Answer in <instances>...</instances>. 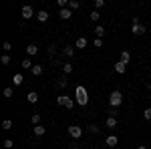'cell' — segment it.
<instances>
[{
  "instance_id": "cell-1",
  "label": "cell",
  "mask_w": 151,
  "mask_h": 149,
  "mask_svg": "<svg viewBox=\"0 0 151 149\" xmlns=\"http://www.w3.org/2000/svg\"><path fill=\"white\" fill-rule=\"evenodd\" d=\"M75 99H77V105H79V107H85V105L89 103V95H87V89H85L83 85L77 87V91H75Z\"/></svg>"
},
{
  "instance_id": "cell-2",
  "label": "cell",
  "mask_w": 151,
  "mask_h": 149,
  "mask_svg": "<svg viewBox=\"0 0 151 149\" xmlns=\"http://www.w3.org/2000/svg\"><path fill=\"white\" fill-rule=\"evenodd\" d=\"M121 103H123V95H121V91H113L111 95H109V107L117 109Z\"/></svg>"
},
{
  "instance_id": "cell-3",
  "label": "cell",
  "mask_w": 151,
  "mask_h": 149,
  "mask_svg": "<svg viewBox=\"0 0 151 149\" xmlns=\"http://www.w3.org/2000/svg\"><path fill=\"white\" fill-rule=\"evenodd\" d=\"M57 105H63L65 109H73L75 107V99L70 95H60V97H57Z\"/></svg>"
},
{
  "instance_id": "cell-4",
  "label": "cell",
  "mask_w": 151,
  "mask_h": 149,
  "mask_svg": "<svg viewBox=\"0 0 151 149\" xmlns=\"http://www.w3.org/2000/svg\"><path fill=\"white\" fill-rule=\"evenodd\" d=\"M20 16H22L24 20H30V18H35L36 14H35V10H32V6H30V4H24L22 10H20Z\"/></svg>"
},
{
  "instance_id": "cell-5",
  "label": "cell",
  "mask_w": 151,
  "mask_h": 149,
  "mask_svg": "<svg viewBox=\"0 0 151 149\" xmlns=\"http://www.w3.org/2000/svg\"><path fill=\"white\" fill-rule=\"evenodd\" d=\"M69 135H70L73 139H79V137L83 135V129H81L79 125H70V127H69Z\"/></svg>"
},
{
  "instance_id": "cell-6",
  "label": "cell",
  "mask_w": 151,
  "mask_h": 149,
  "mask_svg": "<svg viewBox=\"0 0 151 149\" xmlns=\"http://www.w3.org/2000/svg\"><path fill=\"white\" fill-rule=\"evenodd\" d=\"M131 32H133V35H145V32H147V26H145V24H135V26L131 28Z\"/></svg>"
},
{
  "instance_id": "cell-7",
  "label": "cell",
  "mask_w": 151,
  "mask_h": 149,
  "mask_svg": "<svg viewBox=\"0 0 151 149\" xmlns=\"http://www.w3.org/2000/svg\"><path fill=\"white\" fill-rule=\"evenodd\" d=\"M115 71L119 73V75H125V71H127V65H125V63H121V60H117V63H115Z\"/></svg>"
},
{
  "instance_id": "cell-8",
  "label": "cell",
  "mask_w": 151,
  "mask_h": 149,
  "mask_svg": "<svg viewBox=\"0 0 151 149\" xmlns=\"http://www.w3.org/2000/svg\"><path fill=\"white\" fill-rule=\"evenodd\" d=\"M105 125H107V129H115V127H117V117H109V115H107Z\"/></svg>"
},
{
  "instance_id": "cell-9",
  "label": "cell",
  "mask_w": 151,
  "mask_h": 149,
  "mask_svg": "<svg viewBox=\"0 0 151 149\" xmlns=\"http://www.w3.org/2000/svg\"><path fill=\"white\" fill-rule=\"evenodd\" d=\"M36 20H38V22H47V20H48V12L47 10L36 12Z\"/></svg>"
},
{
  "instance_id": "cell-10",
  "label": "cell",
  "mask_w": 151,
  "mask_h": 149,
  "mask_svg": "<svg viewBox=\"0 0 151 149\" xmlns=\"http://www.w3.org/2000/svg\"><path fill=\"white\" fill-rule=\"evenodd\" d=\"M26 55H28V57L38 55V46H36V45H28V46H26Z\"/></svg>"
},
{
  "instance_id": "cell-11",
  "label": "cell",
  "mask_w": 151,
  "mask_h": 149,
  "mask_svg": "<svg viewBox=\"0 0 151 149\" xmlns=\"http://www.w3.org/2000/svg\"><path fill=\"white\" fill-rule=\"evenodd\" d=\"M105 143H107L109 147H117V143H119V139H117L115 135H109V137L105 139Z\"/></svg>"
},
{
  "instance_id": "cell-12",
  "label": "cell",
  "mask_w": 151,
  "mask_h": 149,
  "mask_svg": "<svg viewBox=\"0 0 151 149\" xmlns=\"http://www.w3.org/2000/svg\"><path fill=\"white\" fill-rule=\"evenodd\" d=\"M119 60H121V63H125V65H129V60H131V53H129V50H123V53H121V57H119Z\"/></svg>"
},
{
  "instance_id": "cell-13",
  "label": "cell",
  "mask_w": 151,
  "mask_h": 149,
  "mask_svg": "<svg viewBox=\"0 0 151 149\" xmlns=\"http://www.w3.org/2000/svg\"><path fill=\"white\" fill-rule=\"evenodd\" d=\"M57 85L60 87V89H65V87L69 85V79H67V75H60V77H58V81H57Z\"/></svg>"
},
{
  "instance_id": "cell-14",
  "label": "cell",
  "mask_w": 151,
  "mask_h": 149,
  "mask_svg": "<svg viewBox=\"0 0 151 149\" xmlns=\"http://www.w3.org/2000/svg\"><path fill=\"white\" fill-rule=\"evenodd\" d=\"M63 55L67 58H70L73 55H75V46H63Z\"/></svg>"
},
{
  "instance_id": "cell-15",
  "label": "cell",
  "mask_w": 151,
  "mask_h": 149,
  "mask_svg": "<svg viewBox=\"0 0 151 149\" xmlns=\"http://www.w3.org/2000/svg\"><path fill=\"white\" fill-rule=\"evenodd\" d=\"M45 133H47L45 125H35V135H36V137H42Z\"/></svg>"
},
{
  "instance_id": "cell-16",
  "label": "cell",
  "mask_w": 151,
  "mask_h": 149,
  "mask_svg": "<svg viewBox=\"0 0 151 149\" xmlns=\"http://www.w3.org/2000/svg\"><path fill=\"white\" fill-rule=\"evenodd\" d=\"M70 16H73V10H70V8H63V10H60V18H63V20H69Z\"/></svg>"
},
{
  "instance_id": "cell-17",
  "label": "cell",
  "mask_w": 151,
  "mask_h": 149,
  "mask_svg": "<svg viewBox=\"0 0 151 149\" xmlns=\"http://www.w3.org/2000/svg\"><path fill=\"white\" fill-rule=\"evenodd\" d=\"M30 73H32V75H35V77H38V75H42V73H45V67H42V65H35V67H32V71H30Z\"/></svg>"
},
{
  "instance_id": "cell-18",
  "label": "cell",
  "mask_w": 151,
  "mask_h": 149,
  "mask_svg": "<svg viewBox=\"0 0 151 149\" xmlns=\"http://www.w3.org/2000/svg\"><path fill=\"white\" fill-rule=\"evenodd\" d=\"M20 67H22L24 71H32V67H35V65L30 63V58H24L22 63H20Z\"/></svg>"
},
{
  "instance_id": "cell-19",
  "label": "cell",
  "mask_w": 151,
  "mask_h": 149,
  "mask_svg": "<svg viewBox=\"0 0 151 149\" xmlns=\"http://www.w3.org/2000/svg\"><path fill=\"white\" fill-rule=\"evenodd\" d=\"M26 99H28V103H32V105L38 103V95H36L35 91H30V93H28V95H26Z\"/></svg>"
},
{
  "instance_id": "cell-20",
  "label": "cell",
  "mask_w": 151,
  "mask_h": 149,
  "mask_svg": "<svg viewBox=\"0 0 151 149\" xmlns=\"http://www.w3.org/2000/svg\"><path fill=\"white\" fill-rule=\"evenodd\" d=\"M73 71H75V67H73L70 63H63V73H65V75H70Z\"/></svg>"
},
{
  "instance_id": "cell-21",
  "label": "cell",
  "mask_w": 151,
  "mask_h": 149,
  "mask_svg": "<svg viewBox=\"0 0 151 149\" xmlns=\"http://www.w3.org/2000/svg\"><path fill=\"white\" fill-rule=\"evenodd\" d=\"M95 35H97V38H101V36H105V26H101V24H97V26H95Z\"/></svg>"
},
{
  "instance_id": "cell-22",
  "label": "cell",
  "mask_w": 151,
  "mask_h": 149,
  "mask_svg": "<svg viewBox=\"0 0 151 149\" xmlns=\"http://www.w3.org/2000/svg\"><path fill=\"white\" fill-rule=\"evenodd\" d=\"M87 45H89V42H87L85 36H79V38H77V48H85Z\"/></svg>"
},
{
  "instance_id": "cell-23",
  "label": "cell",
  "mask_w": 151,
  "mask_h": 149,
  "mask_svg": "<svg viewBox=\"0 0 151 149\" xmlns=\"http://www.w3.org/2000/svg\"><path fill=\"white\" fill-rule=\"evenodd\" d=\"M69 8L70 10H79L81 8V2L79 0H69Z\"/></svg>"
},
{
  "instance_id": "cell-24",
  "label": "cell",
  "mask_w": 151,
  "mask_h": 149,
  "mask_svg": "<svg viewBox=\"0 0 151 149\" xmlns=\"http://www.w3.org/2000/svg\"><path fill=\"white\" fill-rule=\"evenodd\" d=\"M22 75H14V79H12V85H14V87H20V85H22Z\"/></svg>"
},
{
  "instance_id": "cell-25",
  "label": "cell",
  "mask_w": 151,
  "mask_h": 149,
  "mask_svg": "<svg viewBox=\"0 0 151 149\" xmlns=\"http://www.w3.org/2000/svg\"><path fill=\"white\" fill-rule=\"evenodd\" d=\"M87 129H89V133H93V135H97V133H99V131H101V129H99V125H97V123H91V125L87 127Z\"/></svg>"
},
{
  "instance_id": "cell-26",
  "label": "cell",
  "mask_w": 151,
  "mask_h": 149,
  "mask_svg": "<svg viewBox=\"0 0 151 149\" xmlns=\"http://www.w3.org/2000/svg\"><path fill=\"white\" fill-rule=\"evenodd\" d=\"M2 147H4V149H12V147H14V141H12V139H4Z\"/></svg>"
},
{
  "instance_id": "cell-27",
  "label": "cell",
  "mask_w": 151,
  "mask_h": 149,
  "mask_svg": "<svg viewBox=\"0 0 151 149\" xmlns=\"http://www.w3.org/2000/svg\"><path fill=\"white\" fill-rule=\"evenodd\" d=\"M89 16H91V20H93V22H97V20L101 18V14H99V12H97V10H93V12H91V14H89Z\"/></svg>"
},
{
  "instance_id": "cell-28",
  "label": "cell",
  "mask_w": 151,
  "mask_h": 149,
  "mask_svg": "<svg viewBox=\"0 0 151 149\" xmlns=\"http://www.w3.org/2000/svg\"><path fill=\"white\" fill-rule=\"evenodd\" d=\"M2 129H12V121L10 119H4V121H2Z\"/></svg>"
},
{
  "instance_id": "cell-29",
  "label": "cell",
  "mask_w": 151,
  "mask_h": 149,
  "mask_svg": "<svg viewBox=\"0 0 151 149\" xmlns=\"http://www.w3.org/2000/svg\"><path fill=\"white\" fill-rule=\"evenodd\" d=\"M2 95H4V97H6V99H12V87H6V89H4V93H2Z\"/></svg>"
},
{
  "instance_id": "cell-30",
  "label": "cell",
  "mask_w": 151,
  "mask_h": 149,
  "mask_svg": "<svg viewBox=\"0 0 151 149\" xmlns=\"http://www.w3.org/2000/svg\"><path fill=\"white\" fill-rule=\"evenodd\" d=\"M32 123H35V125H40V113L32 115Z\"/></svg>"
},
{
  "instance_id": "cell-31",
  "label": "cell",
  "mask_w": 151,
  "mask_h": 149,
  "mask_svg": "<svg viewBox=\"0 0 151 149\" xmlns=\"http://www.w3.org/2000/svg\"><path fill=\"white\" fill-rule=\"evenodd\" d=\"M0 63H2V65H10V57H8V55H2Z\"/></svg>"
},
{
  "instance_id": "cell-32",
  "label": "cell",
  "mask_w": 151,
  "mask_h": 149,
  "mask_svg": "<svg viewBox=\"0 0 151 149\" xmlns=\"http://www.w3.org/2000/svg\"><path fill=\"white\" fill-rule=\"evenodd\" d=\"M143 119L151 121V109H145V111H143Z\"/></svg>"
},
{
  "instance_id": "cell-33",
  "label": "cell",
  "mask_w": 151,
  "mask_h": 149,
  "mask_svg": "<svg viewBox=\"0 0 151 149\" xmlns=\"http://www.w3.org/2000/svg\"><path fill=\"white\" fill-rule=\"evenodd\" d=\"M93 4H95V8H103V6H105V0H95Z\"/></svg>"
},
{
  "instance_id": "cell-34",
  "label": "cell",
  "mask_w": 151,
  "mask_h": 149,
  "mask_svg": "<svg viewBox=\"0 0 151 149\" xmlns=\"http://www.w3.org/2000/svg\"><path fill=\"white\" fill-rule=\"evenodd\" d=\"M2 50H4V53L12 50V45H10V42H4V45H2Z\"/></svg>"
},
{
  "instance_id": "cell-35",
  "label": "cell",
  "mask_w": 151,
  "mask_h": 149,
  "mask_svg": "<svg viewBox=\"0 0 151 149\" xmlns=\"http://www.w3.org/2000/svg\"><path fill=\"white\" fill-rule=\"evenodd\" d=\"M93 45L97 46V48H101V46H103V40H101V38H95V40H93Z\"/></svg>"
},
{
  "instance_id": "cell-36",
  "label": "cell",
  "mask_w": 151,
  "mask_h": 149,
  "mask_svg": "<svg viewBox=\"0 0 151 149\" xmlns=\"http://www.w3.org/2000/svg\"><path fill=\"white\" fill-rule=\"evenodd\" d=\"M117 109H113V107H109V117H117Z\"/></svg>"
},
{
  "instance_id": "cell-37",
  "label": "cell",
  "mask_w": 151,
  "mask_h": 149,
  "mask_svg": "<svg viewBox=\"0 0 151 149\" xmlns=\"http://www.w3.org/2000/svg\"><path fill=\"white\" fill-rule=\"evenodd\" d=\"M69 149H81V147H79V145H77V143H73V145H70Z\"/></svg>"
},
{
  "instance_id": "cell-38",
  "label": "cell",
  "mask_w": 151,
  "mask_h": 149,
  "mask_svg": "<svg viewBox=\"0 0 151 149\" xmlns=\"http://www.w3.org/2000/svg\"><path fill=\"white\" fill-rule=\"evenodd\" d=\"M137 149H147V147H145V145H139V147H137Z\"/></svg>"
},
{
  "instance_id": "cell-39",
  "label": "cell",
  "mask_w": 151,
  "mask_h": 149,
  "mask_svg": "<svg viewBox=\"0 0 151 149\" xmlns=\"http://www.w3.org/2000/svg\"><path fill=\"white\" fill-rule=\"evenodd\" d=\"M149 91H151V85H149Z\"/></svg>"
}]
</instances>
